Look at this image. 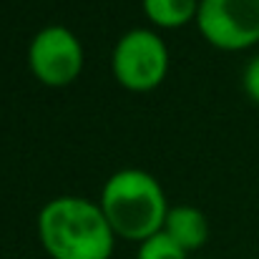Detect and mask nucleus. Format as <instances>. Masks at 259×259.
I'll use <instances>...</instances> for the list:
<instances>
[{"mask_svg": "<svg viewBox=\"0 0 259 259\" xmlns=\"http://www.w3.org/2000/svg\"><path fill=\"white\" fill-rule=\"evenodd\" d=\"M38 239L51 259H111L116 232L98 201L56 196L38 211Z\"/></svg>", "mask_w": 259, "mask_h": 259, "instance_id": "1", "label": "nucleus"}, {"mask_svg": "<svg viewBox=\"0 0 259 259\" xmlns=\"http://www.w3.org/2000/svg\"><path fill=\"white\" fill-rule=\"evenodd\" d=\"M116 237L144 242L164 229L169 201L156 176L144 169H121L111 174L98 199Z\"/></svg>", "mask_w": 259, "mask_h": 259, "instance_id": "2", "label": "nucleus"}, {"mask_svg": "<svg viewBox=\"0 0 259 259\" xmlns=\"http://www.w3.org/2000/svg\"><path fill=\"white\" fill-rule=\"evenodd\" d=\"M111 71L118 86L126 91H154L164 83L169 73V48L156 30L131 28L113 46Z\"/></svg>", "mask_w": 259, "mask_h": 259, "instance_id": "3", "label": "nucleus"}, {"mask_svg": "<svg viewBox=\"0 0 259 259\" xmlns=\"http://www.w3.org/2000/svg\"><path fill=\"white\" fill-rule=\"evenodd\" d=\"M86 63L83 46L73 30L66 25L40 28L28 46V66L33 76L51 88H63L73 83Z\"/></svg>", "mask_w": 259, "mask_h": 259, "instance_id": "4", "label": "nucleus"}, {"mask_svg": "<svg viewBox=\"0 0 259 259\" xmlns=\"http://www.w3.org/2000/svg\"><path fill=\"white\" fill-rule=\"evenodd\" d=\"M199 33L219 51L259 43V0H199Z\"/></svg>", "mask_w": 259, "mask_h": 259, "instance_id": "5", "label": "nucleus"}, {"mask_svg": "<svg viewBox=\"0 0 259 259\" xmlns=\"http://www.w3.org/2000/svg\"><path fill=\"white\" fill-rule=\"evenodd\" d=\"M164 232L171 237L181 249L196 252L209 239V219H206V214L199 206L179 204V206L169 209L166 222H164Z\"/></svg>", "mask_w": 259, "mask_h": 259, "instance_id": "6", "label": "nucleus"}, {"mask_svg": "<svg viewBox=\"0 0 259 259\" xmlns=\"http://www.w3.org/2000/svg\"><path fill=\"white\" fill-rule=\"evenodd\" d=\"M144 15L159 28H181L189 20H196L199 0H141Z\"/></svg>", "mask_w": 259, "mask_h": 259, "instance_id": "7", "label": "nucleus"}, {"mask_svg": "<svg viewBox=\"0 0 259 259\" xmlns=\"http://www.w3.org/2000/svg\"><path fill=\"white\" fill-rule=\"evenodd\" d=\"M186 249H181L171 237L161 229L159 234L144 239L136 249V259H186Z\"/></svg>", "mask_w": 259, "mask_h": 259, "instance_id": "8", "label": "nucleus"}, {"mask_svg": "<svg viewBox=\"0 0 259 259\" xmlns=\"http://www.w3.org/2000/svg\"><path fill=\"white\" fill-rule=\"evenodd\" d=\"M242 83H244L247 96H249L254 103H259V56H254V58L247 63L244 76H242Z\"/></svg>", "mask_w": 259, "mask_h": 259, "instance_id": "9", "label": "nucleus"}]
</instances>
